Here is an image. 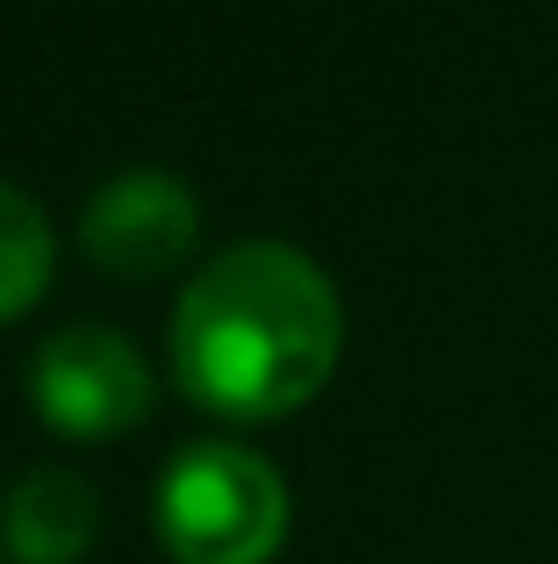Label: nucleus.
<instances>
[{"instance_id": "20e7f679", "label": "nucleus", "mask_w": 558, "mask_h": 564, "mask_svg": "<svg viewBox=\"0 0 558 564\" xmlns=\"http://www.w3.org/2000/svg\"><path fill=\"white\" fill-rule=\"evenodd\" d=\"M201 207L172 172H115L108 186L86 200L79 243L100 272L115 279H158L194 250Z\"/></svg>"}, {"instance_id": "423d86ee", "label": "nucleus", "mask_w": 558, "mask_h": 564, "mask_svg": "<svg viewBox=\"0 0 558 564\" xmlns=\"http://www.w3.org/2000/svg\"><path fill=\"white\" fill-rule=\"evenodd\" d=\"M57 272V236L22 186L0 180V322L29 315Z\"/></svg>"}, {"instance_id": "f257e3e1", "label": "nucleus", "mask_w": 558, "mask_h": 564, "mask_svg": "<svg viewBox=\"0 0 558 564\" xmlns=\"http://www.w3.org/2000/svg\"><path fill=\"white\" fill-rule=\"evenodd\" d=\"M344 301L293 243H237L186 279L172 307V379L223 422H279L330 386Z\"/></svg>"}, {"instance_id": "f03ea898", "label": "nucleus", "mask_w": 558, "mask_h": 564, "mask_svg": "<svg viewBox=\"0 0 558 564\" xmlns=\"http://www.w3.org/2000/svg\"><path fill=\"white\" fill-rule=\"evenodd\" d=\"M172 564H272L287 543V479L244 443H194L158 479Z\"/></svg>"}, {"instance_id": "39448f33", "label": "nucleus", "mask_w": 558, "mask_h": 564, "mask_svg": "<svg viewBox=\"0 0 558 564\" xmlns=\"http://www.w3.org/2000/svg\"><path fill=\"white\" fill-rule=\"evenodd\" d=\"M0 536H8L14 564H72L100 536V500L79 471H29L0 500Z\"/></svg>"}, {"instance_id": "7ed1b4c3", "label": "nucleus", "mask_w": 558, "mask_h": 564, "mask_svg": "<svg viewBox=\"0 0 558 564\" xmlns=\"http://www.w3.org/2000/svg\"><path fill=\"white\" fill-rule=\"evenodd\" d=\"M29 400L57 436H122L151 414V365L137 358V344L100 322H72L29 365Z\"/></svg>"}]
</instances>
